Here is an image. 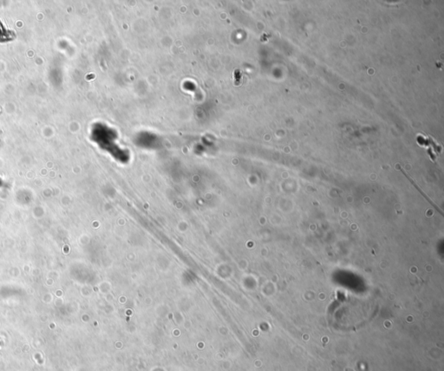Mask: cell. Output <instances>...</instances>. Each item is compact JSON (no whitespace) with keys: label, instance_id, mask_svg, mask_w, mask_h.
<instances>
[{"label":"cell","instance_id":"obj_1","mask_svg":"<svg viewBox=\"0 0 444 371\" xmlns=\"http://www.w3.org/2000/svg\"><path fill=\"white\" fill-rule=\"evenodd\" d=\"M17 38L16 32L7 28V26L0 21V43L11 42Z\"/></svg>","mask_w":444,"mask_h":371}]
</instances>
